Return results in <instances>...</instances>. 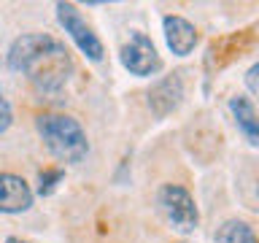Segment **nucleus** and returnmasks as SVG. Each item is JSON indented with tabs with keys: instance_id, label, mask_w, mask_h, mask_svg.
Instances as JSON below:
<instances>
[{
	"instance_id": "obj_1",
	"label": "nucleus",
	"mask_w": 259,
	"mask_h": 243,
	"mask_svg": "<svg viewBox=\"0 0 259 243\" xmlns=\"http://www.w3.org/2000/svg\"><path fill=\"white\" fill-rule=\"evenodd\" d=\"M8 68L22 73L38 92L54 95L65 89L70 81L73 70V57L62 40H57L49 32H24L8 46Z\"/></svg>"
},
{
	"instance_id": "obj_2",
	"label": "nucleus",
	"mask_w": 259,
	"mask_h": 243,
	"mask_svg": "<svg viewBox=\"0 0 259 243\" xmlns=\"http://www.w3.org/2000/svg\"><path fill=\"white\" fill-rule=\"evenodd\" d=\"M35 130L40 141L49 149L52 157H57L65 165H78L89 154V138L87 130L81 127L78 119L68 116V113H40L35 119Z\"/></svg>"
},
{
	"instance_id": "obj_3",
	"label": "nucleus",
	"mask_w": 259,
	"mask_h": 243,
	"mask_svg": "<svg viewBox=\"0 0 259 243\" xmlns=\"http://www.w3.org/2000/svg\"><path fill=\"white\" fill-rule=\"evenodd\" d=\"M157 208L170 230L181 235H192L200 227V208L189 189H184L181 184H162L157 192Z\"/></svg>"
},
{
	"instance_id": "obj_4",
	"label": "nucleus",
	"mask_w": 259,
	"mask_h": 243,
	"mask_svg": "<svg viewBox=\"0 0 259 243\" xmlns=\"http://www.w3.org/2000/svg\"><path fill=\"white\" fill-rule=\"evenodd\" d=\"M57 11V22L60 27L68 32V38L78 46V52L92 62H100L105 57V49H103V40L97 38V32L87 24V19L81 16V11L73 3H57L54 6Z\"/></svg>"
},
{
	"instance_id": "obj_5",
	"label": "nucleus",
	"mask_w": 259,
	"mask_h": 243,
	"mask_svg": "<svg viewBox=\"0 0 259 243\" xmlns=\"http://www.w3.org/2000/svg\"><path fill=\"white\" fill-rule=\"evenodd\" d=\"M119 60L124 65V70H130L138 78H149V76L162 70V57L157 52V46H154V40L141 30L130 32L124 46L119 49Z\"/></svg>"
},
{
	"instance_id": "obj_6",
	"label": "nucleus",
	"mask_w": 259,
	"mask_h": 243,
	"mask_svg": "<svg viewBox=\"0 0 259 243\" xmlns=\"http://www.w3.org/2000/svg\"><path fill=\"white\" fill-rule=\"evenodd\" d=\"M162 32H165V44L176 57H189L200 40L197 27L181 14H165L162 16Z\"/></svg>"
},
{
	"instance_id": "obj_7",
	"label": "nucleus",
	"mask_w": 259,
	"mask_h": 243,
	"mask_svg": "<svg viewBox=\"0 0 259 243\" xmlns=\"http://www.w3.org/2000/svg\"><path fill=\"white\" fill-rule=\"evenodd\" d=\"M146 97H149V108H151V113L157 119L170 116L184 100V81H181V76H178V73H170V76L159 78L157 84L149 89Z\"/></svg>"
},
{
	"instance_id": "obj_8",
	"label": "nucleus",
	"mask_w": 259,
	"mask_h": 243,
	"mask_svg": "<svg viewBox=\"0 0 259 243\" xmlns=\"http://www.w3.org/2000/svg\"><path fill=\"white\" fill-rule=\"evenodd\" d=\"M32 200L35 194L22 176L0 170V214H24L32 208Z\"/></svg>"
},
{
	"instance_id": "obj_9",
	"label": "nucleus",
	"mask_w": 259,
	"mask_h": 243,
	"mask_svg": "<svg viewBox=\"0 0 259 243\" xmlns=\"http://www.w3.org/2000/svg\"><path fill=\"white\" fill-rule=\"evenodd\" d=\"M230 113L235 119V127L243 133V138L256 146L259 143V119H256V108L251 103V97L246 95H232L230 97Z\"/></svg>"
},
{
	"instance_id": "obj_10",
	"label": "nucleus",
	"mask_w": 259,
	"mask_h": 243,
	"mask_svg": "<svg viewBox=\"0 0 259 243\" xmlns=\"http://www.w3.org/2000/svg\"><path fill=\"white\" fill-rule=\"evenodd\" d=\"M213 243H256V232L243 219H227L216 227Z\"/></svg>"
},
{
	"instance_id": "obj_11",
	"label": "nucleus",
	"mask_w": 259,
	"mask_h": 243,
	"mask_svg": "<svg viewBox=\"0 0 259 243\" xmlns=\"http://www.w3.org/2000/svg\"><path fill=\"white\" fill-rule=\"evenodd\" d=\"M62 178H65V170L62 168L40 170V173H38V194H40V197H49V194L57 189V184H60Z\"/></svg>"
},
{
	"instance_id": "obj_12",
	"label": "nucleus",
	"mask_w": 259,
	"mask_h": 243,
	"mask_svg": "<svg viewBox=\"0 0 259 243\" xmlns=\"http://www.w3.org/2000/svg\"><path fill=\"white\" fill-rule=\"evenodd\" d=\"M11 125H14V108L8 103V97L0 92V135H6Z\"/></svg>"
},
{
	"instance_id": "obj_13",
	"label": "nucleus",
	"mask_w": 259,
	"mask_h": 243,
	"mask_svg": "<svg viewBox=\"0 0 259 243\" xmlns=\"http://www.w3.org/2000/svg\"><path fill=\"white\" fill-rule=\"evenodd\" d=\"M256 73H259V65H251V68H248V73H246V84H248V92H251V95H256V92H259Z\"/></svg>"
},
{
	"instance_id": "obj_14",
	"label": "nucleus",
	"mask_w": 259,
	"mask_h": 243,
	"mask_svg": "<svg viewBox=\"0 0 259 243\" xmlns=\"http://www.w3.org/2000/svg\"><path fill=\"white\" fill-rule=\"evenodd\" d=\"M6 243H27V240H22V238H14V235H11V238H6Z\"/></svg>"
}]
</instances>
